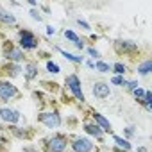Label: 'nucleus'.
I'll return each instance as SVG.
<instances>
[{"instance_id": "nucleus-1", "label": "nucleus", "mask_w": 152, "mask_h": 152, "mask_svg": "<svg viewBox=\"0 0 152 152\" xmlns=\"http://www.w3.org/2000/svg\"><path fill=\"white\" fill-rule=\"evenodd\" d=\"M64 84H66V88L73 93V97L77 99L79 102H84V100H86V97H84V93H83V84H81V79H79L75 73L68 75V77L64 79Z\"/></svg>"}, {"instance_id": "nucleus-2", "label": "nucleus", "mask_w": 152, "mask_h": 152, "mask_svg": "<svg viewBox=\"0 0 152 152\" xmlns=\"http://www.w3.org/2000/svg\"><path fill=\"white\" fill-rule=\"evenodd\" d=\"M68 147L66 136L63 134H54L52 138L47 140V152H64Z\"/></svg>"}, {"instance_id": "nucleus-3", "label": "nucleus", "mask_w": 152, "mask_h": 152, "mask_svg": "<svg viewBox=\"0 0 152 152\" xmlns=\"http://www.w3.org/2000/svg\"><path fill=\"white\" fill-rule=\"evenodd\" d=\"M18 36H20V48H23V50H34V48H38L39 41H38V38L31 31L23 29V31H20Z\"/></svg>"}, {"instance_id": "nucleus-4", "label": "nucleus", "mask_w": 152, "mask_h": 152, "mask_svg": "<svg viewBox=\"0 0 152 152\" xmlns=\"http://www.w3.org/2000/svg\"><path fill=\"white\" fill-rule=\"evenodd\" d=\"M38 120L47 127V129H57L61 125V115L57 111H47L38 116Z\"/></svg>"}, {"instance_id": "nucleus-5", "label": "nucleus", "mask_w": 152, "mask_h": 152, "mask_svg": "<svg viewBox=\"0 0 152 152\" xmlns=\"http://www.w3.org/2000/svg\"><path fill=\"white\" fill-rule=\"evenodd\" d=\"M18 95V90L13 83L9 81H0V100L2 102H7L11 99H15Z\"/></svg>"}, {"instance_id": "nucleus-6", "label": "nucleus", "mask_w": 152, "mask_h": 152, "mask_svg": "<svg viewBox=\"0 0 152 152\" xmlns=\"http://www.w3.org/2000/svg\"><path fill=\"white\" fill-rule=\"evenodd\" d=\"M20 118H22V115H20L18 109H13V107H0V120H2V122H6V124H9V125H15V124L20 122Z\"/></svg>"}, {"instance_id": "nucleus-7", "label": "nucleus", "mask_w": 152, "mask_h": 152, "mask_svg": "<svg viewBox=\"0 0 152 152\" xmlns=\"http://www.w3.org/2000/svg\"><path fill=\"white\" fill-rule=\"evenodd\" d=\"M72 148L73 152H93V143L90 138H75Z\"/></svg>"}, {"instance_id": "nucleus-8", "label": "nucleus", "mask_w": 152, "mask_h": 152, "mask_svg": "<svg viewBox=\"0 0 152 152\" xmlns=\"http://www.w3.org/2000/svg\"><path fill=\"white\" fill-rule=\"evenodd\" d=\"M91 91H93V97L99 99V100H104L111 95V88H109L107 83H95Z\"/></svg>"}, {"instance_id": "nucleus-9", "label": "nucleus", "mask_w": 152, "mask_h": 152, "mask_svg": "<svg viewBox=\"0 0 152 152\" xmlns=\"http://www.w3.org/2000/svg\"><path fill=\"white\" fill-rule=\"evenodd\" d=\"M4 57L9 59V61L20 63V61L23 59V52H22V48H16V47H13V45H6V48H4Z\"/></svg>"}, {"instance_id": "nucleus-10", "label": "nucleus", "mask_w": 152, "mask_h": 152, "mask_svg": "<svg viewBox=\"0 0 152 152\" xmlns=\"http://www.w3.org/2000/svg\"><path fill=\"white\" fill-rule=\"evenodd\" d=\"M38 64L36 63H27L25 64V70H23V75H25V79L27 81H32V79H36L38 77Z\"/></svg>"}, {"instance_id": "nucleus-11", "label": "nucleus", "mask_w": 152, "mask_h": 152, "mask_svg": "<svg viewBox=\"0 0 152 152\" xmlns=\"http://www.w3.org/2000/svg\"><path fill=\"white\" fill-rule=\"evenodd\" d=\"M116 48L120 50V52H134L136 48H138V43H134V41H129V39H120V41H116Z\"/></svg>"}, {"instance_id": "nucleus-12", "label": "nucleus", "mask_w": 152, "mask_h": 152, "mask_svg": "<svg viewBox=\"0 0 152 152\" xmlns=\"http://www.w3.org/2000/svg\"><path fill=\"white\" fill-rule=\"evenodd\" d=\"M0 22L6 23V25H15L16 23V16L13 13H9L7 9H2L0 7Z\"/></svg>"}, {"instance_id": "nucleus-13", "label": "nucleus", "mask_w": 152, "mask_h": 152, "mask_svg": "<svg viewBox=\"0 0 152 152\" xmlns=\"http://www.w3.org/2000/svg\"><path fill=\"white\" fill-rule=\"evenodd\" d=\"M84 131L88 132V134H91V136H95V138H102V134H104V131L97 125V124H90V122H86L84 124Z\"/></svg>"}, {"instance_id": "nucleus-14", "label": "nucleus", "mask_w": 152, "mask_h": 152, "mask_svg": "<svg viewBox=\"0 0 152 152\" xmlns=\"http://www.w3.org/2000/svg\"><path fill=\"white\" fill-rule=\"evenodd\" d=\"M93 120H95V124H97L102 131H111V124H109V120L104 118L100 113H93Z\"/></svg>"}, {"instance_id": "nucleus-15", "label": "nucleus", "mask_w": 152, "mask_h": 152, "mask_svg": "<svg viewBox=\"0 0 152 152\" xmlns=\"http://www.w3.org/2000/svg\"><path fill=\"white\" fill-rule=\"evenodd\" d=\"M150 72H152V61H150V59H145L143 63H140V66H138V73L141 75V77L148 75Z\"/></svg>"}, {"instance_id": "nucleus-16", "label": "nucleus", "mask_w": 152, "mask_h": 152, "mask_svg": "<svg viewBox=\"0 0 152 152\" xmlns=\"http://www.w3.org/2000/svg\"><path fill=\"white\" fill-rule=\"evenodd\" d=\"M113 141H115V143H116L120 148H124L125 152H127V150H131V143H129V140H125V138H120V136H116V134H115V136H113Z\"/></svg>"}, {"instance_id": "nucleus-17", "label": "nucleus", "mask_w": 152, "mask_h": 152, "mask_svg": "<svg viewBox=\"0 0 152 152\" xmlns=\"http://www.w3.org/2000/svg\"><path fill=\"white\" fill-rule=\"evenodd\" d=\"M143 106H145V111H152V93L150 91H145V95H143V99L140 100Z\"/></svg>"}, {"instance_id": "nucleus-18", "label": "nucleus", "mask_w": 152, "mask_h": 152, "mask_svg": "<svg viewBox=\"0 0 152 152\" xmlns=\"http://www.w3.org/2000/svg\"><path fill=\"white\" fill-rule=\"evenodd\" d=\"M59 52H61V56H63L64 59H68V61H72V63H83V57H81V56L70 54V52H66V50H63V48H59Z\"/></svg>"}, {"instance_id": "nucleus-19", "label": "nucleus", "mask_w": 152, "mask_h": 152, "mask_svg": "<svg viewBox=\"0 0 152 152\" xmlns=\"http://www.w3.org/2000/svg\"><path fill=\"white\" fill-rule=\"evenodd\" d=\"M93 68H97L100 73H107V72H111V64H107V63H104V61H97V63H93Z\"/></svg>"}, {"instance_id": "nucleus-20", "label": "nucleus", "mask_w": 152, "mask_h": 152, "mask_svg": "<svg viewBox=\"0 0 152 152\" xmlns=\"http://www.w3.org/2000/svg\"><path fill=\"white\" fill-rule=\"evenodd\" d=\"M111 70L115 72V75H124V73L127 72V66H125L124 63H115V64L111 66Z\"/></svg>"}, {"instance_id": "nucleus-21", "label": "nucleus", "mask_w": 152, "mask_h": 152, "mask_svg": "<svg viewBox=\"0 0 152 152\" xmlns=\"http://www.w3.org/2000/svg\"><path fill=\"white\" fill-rule=\"evenodd\" d=\"M124 83H125L124 75H113L111 77V84H115V86H124Z\"/></svg>"}, {"instance_id": "nucleus-22", "label": "nucleus", "mask_w": 152, "mask_h": 152, "mask_svg": "<svg viewBox=\"0 0 152 152\" xmlns=\"http://www.w3.org/2000/svg\"><path fill=\"white\" fill-rule=\"evenodd\" d=\"M47 70H48L50 73H59V72H61V68H59L56 63H52V61H47Z\"/></svg>"}, {"instance_id": "nucleus-23", "label": "nucleus", "mask_w": 152, "mask_h": 152, "mask_svg": "<svg viewBox=\"0 0 152 152\" xmlns=\"http://www.w3.org/2000/svg\"><path fill=\"white\" fill-rule=\"evenodd\" d=\"M63 34H64L66 39H70V41H73V43H77V41H79V36L75 34V32H72V31H64Z\"/></svg>"}, {"instance_id": "nucleus-24", "label": "nucleus", "mask_w": 152, "mask_h": 152, "mask_svg": "<svg viewBox=\"0 0 152 152\" xmlns=\"http://www.w3.org/2000/svg\"><path fill=\"white\" fill-rule=\"evenodd\" d=\"M29 15H31V18H32L34 22H41V20H43V16H41V13H39L38 9H32V11H31Z\"/></svg>"}, {"instance_id": "nucleus-25", "label": "nucleus", "mask_w": 152, "mask_h": 152, "mask_svg": "<svg viewBox=\"0 0 152 152\" xmlns=\"http://www.w3.org/2000/svg\"><path fill=\"white\" fill-rule=\"evenodd\" d=\"M132 95L136 97V100H141V99H143V95H145V90H141V88L138 86V88H134V90H132Z\"/></svg>"}, {"instance_id": "nucleus-26", "label": "nucleus", "mask_w": 152, "mask_h": 152, "mask_svg": "<svg viewBox=\"0 0 152 152\" xmlns=\"http://www.w3.org/2000/svg\"><path fill=\"white\" fill-rule=\"evenodd\" d=\"M124 86H125L129 91H132L134 88H138V81H125V83H124Z\"/></svg>"}, {"instance_id": "nucleus-27", "label": "nucleus", "mask_w": 152, "mask_h": 152, "mask_svg": "<svg viewBox=\"0 0 152 152\" xmlns=\"http://www.w3.org/2000/svg\"><path fill=\"white\" fill-rule=\"evenodd\" d=\"M77 25H79V27H83L84 31H91V27H90V23H88V22H84V20H81V18L77 20Z\"/></svg>"}, {"instance_id": "nucleus-28", "label": "nucleus", "mask_w": 152, "mask_h": 152, "mask_svg": "<svg viewBox=\"0 0 152 152\" xmlns=\"http://www.w3.org/2000/svg\"><path fill=\"white\" fill-rule=\"evenodd\" d=\"M88 54H90L91 57H97V59L100 57V52H99V50H95V48H88Z\"/></svg>"}, {"instance_id": "nucleus-29", "label": "nucleus", "mask_w": 152, "mask_h": 152, "mask_svg": "<svg viewBox=\"0 0 152 152\" xmlns=\"http://www.w3.org/2000/svg\"><path fill=\"white\" fill-rule=\"evenodd\" d=\"M47 34H48V36L56 34V27H54V25H47Z\"/></svg>"}, {"instance_id": "nucleus-30", "label": "nucleus", "mask_w": 152, "mask_h": 152, "mask_svg": "<svg viewBox=\"0 0 152 152\" xmlns=\"http://www.w3.org/2000/svg\"><path fill=\"white\" fill-rule=\"evenodd\" d=\"M125 136H127V138L134 136V127H127V129H125Z\"/></svg>"}, {"instance_id": "nucleus-31", "label": "nucleus", "mask_w": 152, "mask_h": 152, "mask_svg": "<svg viewBox=\"0 0 152 152\" xmlns=\"http://www.w3.org/2000/svg\"><path fill=\"white\" fill-rule=\"evenodd\" d=\"M136 152H148V150H147V147H138Z\"/></svg>"}, {"instance_id": "nucleus-32", "label": "nucleus", "mask_w": 152, "mask_h": 152, "mask_svg": "<svg viewBox=\"0 0 152 152\" xmlns=\"http://www.w3.org/2000/svg\"><path fill=\"white\" fill-rule=\"evenodd\" d=\"M6 143H7V140L4 136H0V145H6Z\"/></svg>"}]
</instances>
